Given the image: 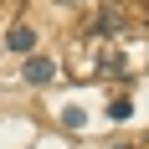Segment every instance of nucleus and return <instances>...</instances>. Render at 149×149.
<instances>
[{
	"label": "nucleus",
	"mask_w": 149,
	"mask_h": 149,
	"mask_svg": "<svg viewBox=\"0 0 149 149\" xmlns=\"http://www.w3.org/2000/svg\"><path fill=\"white\" fill-rule=\"evenodd\" d=\"M123 26V15L118 10H103V15H98V26H93V31H98V36H113V31H118Z\"/></svg>",
	"instance_id": "nucleus-3"
},
{
	"label": "nucleus",
	"mask_w": 149,
	"mask_h": 149,
	"mask_svg": "<svg viewBox=\"0 0 149 149\" xmlns=\"http://www.w3.org/2000/svg\"><path fill=\"white\" fill-rule=\"evenodd\" d=\"M108 118H113V123L134 118V103H129V98H113V103H108Z\"/></svg>",
	"instance_id": "nucleus-4"
},
{
	"label": "nucleus",
	"mask_w": 149,
	"mask_h": 149,
	"mask_svg": "<svg viewBox=\"0 0 149 149\" xmlns=\"http://www.w3.org/2000/svg\"><path fill=\"white\" fill-rule=\"evenodd\" d=\"M62 123L67 129H82V108H62Z\"/></svg>",
	"instance_id": "nucleus-5"
},
{
	"label": "nucleus",
	"mask_w": 149,
	"mask_h": 149,
	"mask_svg": "<svg viewBox=\"0 0 149 149\" xmlns=\"http://www.w3.org/2000/svg\"><path fill=\"white\" fill-rule=\"evenodd\" d=\"M72 5H77V0H72Z\"/></svg>",
	"instance_id": "nucleus-6"
},
{
	"label": "nucleus",
	"mask_w": 149,
	"mask_h": 149,
	"mask_svg": "<svg viewBox=\"0 0 149 149\" xmlns=\"http://www.w3.org/2000/svg\"><path fill=\"white\" fill-rule=\"evenodd\" d=\"M31 46H36V31H31V26H15L10 31V52H31Z\"/></svg>",
	"instance_id": "nucleus-2"
},
{
	"label": "nucleus",
	"mask_w": 149,
	"mask_h": 149,
	"mask_svg": "<svg viewBox=\"0 0 149 149\" xmlns=\"http://www.w3.org/2000/svg\"><path fill=\"white\" fill-rule=\"evenodd\" d=\"M123 149H129V144H123Z\"/></svg>",
	"instance_id": "nucleus-7"
},
{
	"label": "nucleus",
	"mask_w": 149,
	"mask_h": 149,
	"mask_svg": "<svg viewBox=\"0 0 149 149\" xmlns=\"http://www.w3.org/2000/svg\"><path fill=\"white\" fill-rule=\"evenodd\" d=\"M57 77V62L52 57H26V82L31 88H41V82H52Z\"/></svg>",
	"instance_id": "nucleus-1"
}]
</instances>
